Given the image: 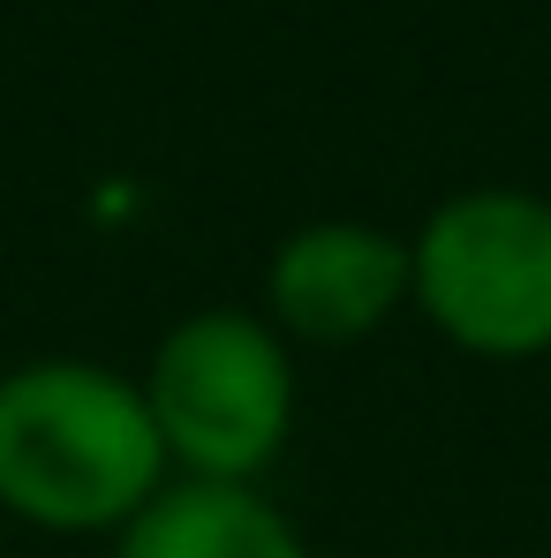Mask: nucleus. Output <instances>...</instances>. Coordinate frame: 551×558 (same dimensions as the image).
<instances>
[{"instance_id":"1","label":"nucleus","mask_w":551,"mask_h":558,"mask_svg":"<svg viewBox=\"0 0 551 558\" xmlns=\"http://www.w3.org/2000/svg\"><path fill=\"white\" fill-rule=\"evenodd\" d=\"M167 468L136 377L92 355L0 371V513L53 536H121L167 490Z\"/></svg>"},{"instance_id":"2","label":"nucleus","mask_w":551,"mask_h":558,"mask_svg":"<svg viewBox=\"0 0 551 558\" xmlns=\"http://www.w3.org/2000/svg\"><path fill=\"white\" fill-rule=\"evenodd\" d=\"M144 408L167 461L196 483H257L295 430V355L273 317L235 302L189 310L144 363Z\"/></svg>"},{"instance_id":"3","label":"nucleus","mask_w":551,"mask_h":558,"mask_svg":"<svg viewBox=\"0 0 551 558\" xmlns=\"http://www.w3.org/2000/svg\"><path fill=\"white\" fill-rule=\"evenodd\" d=\"M416 310L483 363L551 355V196L537 189H454L408 242Z\"/></svg>"},{"instance_id":"4","label":"nucleus","mask_w":551,"mask_h":558,"mask_svg":"<svg viewBox=\"0 0 551 558\" xmlns=\"http://www.w3.org/2000/svg\"><path fill=\"white\" fill-rule=\"evenodd\" d=\"M400 302H416V257L370 219H310L265 265V310L287 340L348 348L370 340Z\"/></svg>"},{"instance_id":"5","label":"nucleus","mask_w":551,"mask_h":558,"mask_svg":"<svg viewBox=\"0 0 551 558\" xmlns=\"http://www.w3.org/2000/svg\"><path fill=\"white\" fill-rule=\"evenodd\" d=\"M113 558H310V544L257 483L182 475L113 536Z\"/></svg>"}]
</instances>
